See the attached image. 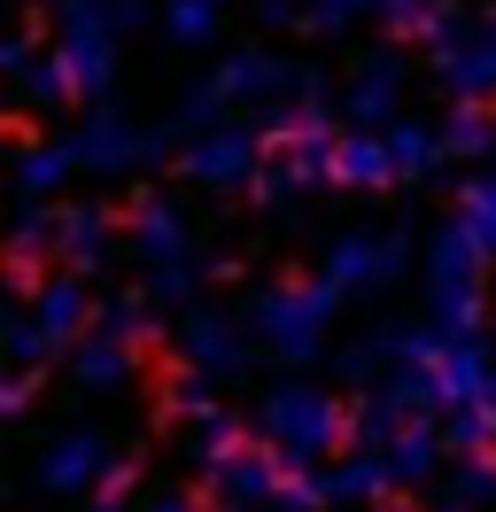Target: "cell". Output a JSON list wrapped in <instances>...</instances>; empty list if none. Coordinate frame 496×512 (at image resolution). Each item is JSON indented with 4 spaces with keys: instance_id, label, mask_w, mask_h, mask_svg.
Instances as JSON below:
<instances>
[{
    "instance_id": "obj_1",
    "label": "cell",
    "mask_w": 496,
    "mask_h": 512,
    "mask_svg": "<svg viewBox=\"0 0 496 512\" xmlns=\"http://www.w3.org/2000/svg\"><path fill=\"white\" fill-rule=\"evenodd\" d=\"M272 427L295 450H318V443H326V427H334V412H326V404H310V396H279V404H272Z\"/></svg>"
},
{
    "instance_id": "obj_2",
    "label": "cell",
    "mask_w": 496,
    "mask_h": 512,
    "mask_svg": "<svg viewBox=\"0 0 496 512\" xmlns=\"http://www.w3.org/2000/svg\"><path fill=\"white\" fill-rule=\"evenodd\" d=\"M86 466H93V450H86V443H70V450H62V458H55V481H78V474H86Z\"/></svg>"
}]
</instances>
